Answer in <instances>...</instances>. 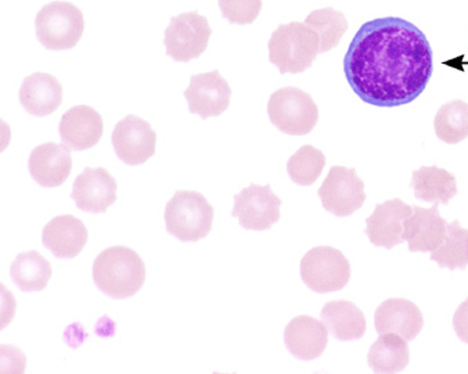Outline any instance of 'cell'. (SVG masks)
<instances>
[{
    "label": "cell",
    "instance_id": "1",
    "mask_svg": "<svg viewBox=\"0 0 468 374\" xmlns=\"http://www.w3.org/2000/svg\"><path fill=\"white\" fill-rule=\"evenodd\" d=\"M344 72L357 98L371 106L394 109L416 101L434 72L426 35L410 21L381 17L355 34Z\"/></svg>",
    "mask_w": 468,
    "mask_h": 374
},
{
    "label": "cell",
    "instance_id": "2",
    "mask_svg": "<svg viewBox=\"0 0 468 374\" xmlns=\"http://www.w3.org/2000/svg\"><path fill=\"white\" fill-rule=\"evenodd\" d=\"M93 280L104 294L115 300H125L144 287L146 265L134 250L125 246L110 247L96 257Z\"/></svg>",
    "mask_w": 468,
    "mask_h": 374
},
{
    "label": "cell",
    "instance_id": "3",
    "mask_svg": "<svg viewBox=\"0 0 468 374\" xmlns=\"http://www.w3.org/2000/svg\"><path fill=\"white\" fill-rule=\"evenodd\" d=\"M320 39L305 23L280 24L269 39V60L280 74H301L319 55Z\"/></svg>",
    "mask_w": 468,
    "mask_h": 374
},
{
    "label": "cell",
    "instance_id": "4",
    "mask_svg": "<svg viewBox=\"0 0 468 374\" xmlns=\"http://www.w3.org/2000/svg\"><path fill=\"white\" fill-rule=\"evenodd\" d=\"M214 215V207L206 196L195 190H177L166 203L164 218L169 235L185 243H196L211 233Z\"/></svg>",
    "mask_w": 468,
    "mask_h": 374
},
{
    "label": "cell",
    "instance_id": "5",
    "mask_svg": "<svg viewBox=\"0 0 468 374\" xmlns=\"http://www.w3.org/2000/svg\"><path fill=\"white\" fill-rule=\"evenodd\" d=\"M37 37L46 49H72L82 37L85 21L80 9L69 2L56 0L46 5L35 20Z\"/></svg>",
    "mask_w": 468,
    "mask_h": 374
},
{
    "label": "cell",
    "instance_id": "6",
    "mask_svg": "<svg viewBox=\"0 0 468 374\" xmlns=\"http://www.w3.org/2000/svg\"><path fill=\"white\" fill-rule=\"evenodd\" d=\"M268 114L279 131L292 136L311 134L319 121V109L312 96L294 86L271 93Z\"/></svg>",
    "mask_w": 468,
    "mask_h": 374
},
{
    "label": "cell",
    "instance_id": "7",
    "mask_svg": "<svg viewBox=\"0 0 468 374\" xmlns=\"http://www.w3.org/2000/svg\"><path fill=\"white\" fill-rule=\"evenodd\" d=\"M301 279L314 293L340 292L351 279V263L340 250L319 246L301 261Z\"/></svg>",
    "mask_w": 468,
    "mask_h": 374
},
{
    "label": "cell",
    "instance_id": "8",
    "mask_svg": "<svg viewBox=\"0 0 468 374\" xmlns=\"http://www.w3.org/2000/svg\"><path fill=\"white\" fill-rule=\"evenodd\" d=\"M211 35L208 20L197 12L175 16L165 29L166 56L179 63H189L206 52Z\"/></svg>",
    "mask_w": 468,
    "mask_h": 374
},
{
    "label": "cell",
    "instance_id": "9",
    "mask_svg": "<svg viewBox=\"0 0 468 374\" xmlns=\"http://www.w3.org/2000/svg\"><path fill=\"white\" fill-rule=\"evenodd\" d=\"M317 195L325 211L335 217H349L365 204V182L360 179L356 169L335 166L320 186Z\"/></svg>",
    "mask_w": 468,
    "mask_h": 374
},
{
    "label": "cell",
    "instance_id": "10",
    "mask_svg": "<svg viewBox=\"0 0 468 374\" xmlns=\"http://www.w3.org/2000/svg\"><path fill=\"white\" fill-rule=\"evenodd\" d=\"M282 200L274 195L271 185H250L234 196L231 217L238 218L240 226L247 230H269L279 222Z\"/></svg>",
    "mask_w": 468,
    "mask_h": 374
},
{
    "label": "cell",
    "instance_id": "11",
    "mask_svg": "<svg viewBox=\"0 0 468 374\" xmlns=\"http://www.w3.org/2000/svg\"><path fill=\"white\" fill-rule=\"evenodd\" d=\"M112 146L126 166H140L155 155L157 134L147 121L131 114L115 126Z\"/></svg>",
    "mask_w": 468,
    "mask_h": 374
},
{
    "label": "cell",
    "instance_id": "12",
    "mask_svg": "<svg viewBox=\"0 0 468 374\" xmlns=\"http://www.w3.org/2000/svg\"><path fill=\"white\" fill-rule=\"evenodd\" d=\"M185 98L192 114L200 115L203 120L219 117L230 106L231 88L218 69L204 74L193 75Z\"/></svg>",
    "mask_w": 468,
    "mask_h": 374
},
{
    "label": "cell",
    "instance_id": "13",
    "mask_svg": "<svg viewBox=\"0 0 468 374\" xmlns=\"http://www.w3.org/2000/svg\"><path fill=\"white\" fill-rule=\"evenodd\" d=\"M117 180L104 168L83 169L72 186L71 198L80 211L104 212L117 201Z\"/></svg>",
    "mask_w": 468,
    "mask_h": 374
},
{
    "label": "cell",
    "instance_id": "14",
    "mask_svg": "<svg viewBox=\"0 0 468 374\" xmlns=\"http://www.w3.org/2000/svg\"><path fill=\"white\" fill-rule=\"evenodd\" d=\"M413 214V207L399 198L378 204L366 219L365 233L371 244L391 250L402 243L403 223Z\"/></svg>",
    "mask_w": 468,
    "mask_h": 374
},
{
    "label": "cell",
    "instance_id": "15",
    "mask_svg": "<svg viewBox=\"0 0 468 374\" xmlns=\"http://www.w3.org/2000/svg\"><path fill=\"white\" fill-rule=\"evenodd\" d=\"M448 222L441 217L438 203L431 208L414 206L413 214L403 223L402 240L411 252H434L443 243Z\"/></svg>",
    "mask_w": 468,
    "mask_h": 374
},
{
    "label": "cell",
    "instance_id": "16",
    "mask_svg": "<svg viewBox=\"0 0 468 374\" xmlns=\"http://www.w3.org/2000/svg\"><path fill=\"white\" fill-rule=\"evenodd\" d=\"M103 118L89 106L69 109L60 121V136L63 146L69 152L91 149L103 136Z\"/></svg>",
    "mask_w": 468,
    "mask_h": 374
},
{
    "label": "cell",
    "instance_id": "17",
    "mask_svg": "<svg viewBox=\"0 0 468 374\" xmlns=\"http://www.w3.org/2000/svg\"><path fill=\"white\" fill-rule=\"evenodd\" d=\"M374 326L378 335L397 333L406 341H411L423 330L424 317L411 301L391 298L378 306L374 315Z\"/></svg>",
    "mask_w": 468,
    "mask_h": 374
},
{
    "label": "cell",
    "instance_id": "18",
    "mask_svg": "<svg viewBox=\"0 0 468 374\" xmlns=\"http://www.w3.org/2000/svg\"><path fill=\"white\" fill-rule=\"evenodd\" d=\"M28 168L32 179L43 187H58L71 174V153L53 142L39 144L29 155Z\"/></svg>",
    "mask_w": 468,
    "mask_h": 374
},
{
    "label": "cell",
    "instance_id": "19",
    "mask_svg": "<svg viewBox=\"0 0 468 374\" xmlns=\"http://www.w3.org/2000/svg\"><path fill=\"white\" fill-rule=\"evenodd\" d=\"M284 343L298 359L314 360L325 351L329 344V329L324 322L301 315L287 325Z\"/></svg>",
    "mask_w": 468,
    "mask_h": 374
},
{
    "label": "cell",
    "instance_id": "20",
    "mask_svg": "<svg viewBox=\"0 0 468 374\" xmlns=\"http://www.w3.org/2000/svg\"><path fill=\"white\" fill-rule=\"evenodd\" d=\"M88 229L82 220L72 215L53 218L43 228L42 241L58 258L78 257L88 243Z\"/></svg>",
    "mask_w": 468,
    "mask_h": 374
},
{
    "label": "cell",
    "instance_id": "21",
    "mask_svg": "<svg viewBox=\"0 0 468 374\" xmlns=\"http://www.w3.org/2000/svg\"><path fill=\"white\" fill-rule=\"evenodd\" d=\"M63 102V86L53 75L37 72L23 80L20 88L21 106L29 114L46 117L53 114Z\"/></svg>",
    "mask_w": 468,
    "mask_h": 374
},
{
    "label": "cell",
    "instance_id": "22",
    "mask_svg": "<svg viewBox=\"0 0 468 374\" xmlns=\"http://www.w3.org/2000/svg\"><path fill=\"white\" fill-rule=\"evenodd\" d=\"M322 319L338 341L359 340L365 336V314L351 301L335 300L324 304Z\"/></svg>",
    "mask_w": 468,
    "mask_h": 374
},
{
    "label": "cell",
    "instance_id": "23",
    "mask_svg": "<svg viewBox=\"0 0 468 374\" xmlns=\"http://www.w3.org/2000/svg\"><path fill=\"white\" fill-rule=\"evenodd\" d=\"M417 200L449 204L457 195L456 176L440 166H421L413 172L410 183Z\"/></svg>",
    "mask_w": 468,
    "mask_h": 374
},
{
    "label": "cell",
    "instance_id": "24",
    "mask_svg": "<svg viewBox=\"0 0 468 374\" xmlns=\"http://www.w3.org/2000/svg\"><path fill=\"white\" fill-rule=\"evenodd\" d=\"M410 360L408 343L397 333H384L368 351L367 362L376 373H398Z\"/></svg>",
    "mask_w": 468,
    "mask_h": 374
},
{
    "label": "cell",
    "instance_id": "25",
    "mask_svg": "<svg viewBox=\"0 0 468 374\" xmlns=\"http://www.w3.org/2000/svg\"><path fill=\"white\" fill-rule=\"evenodd\" d=\"M10 276L16 286L23 292H42L52 277V266L37 251L21 252L12 263Z\"/></svg>",
    "mask_w": 468,
    "mask_h": 374
},
{
    "label": "cell",
    "instance_id": "26",
    "mask_svg": "<svg viewBox=\"0 0 468 374\" xmlns=\"http://www.w3.org/2000/svg\"><path fill=\"white\" fill-rule=\"evenodd\" d=\"M305 24L319 35V53L335 49L348 31V20L346 16L333 7L314 10L306 17Z\"/></svg>",
    "mask_w": 468,
    "mask_h": 374
},
{
    "label": "cell",
    "instance_id": "27",
    "mask_svg": "<svg viewBox=\"0 0 468 374\" xmlns=\"http://www.w3.org/2000/svg\"><path fill=\"white\" fill-rule=\"evenodd\" d=\"M438 139L448 144H457L468 137V103L452 101L438 110L434 120Z\"/></svg>",
    "mask_w": 468,
    "mask_h": 374
},
{
    "label": "cell",
    "instance_id": "28",
    "mask_svg": "<svg viewBox=\"0 0 468 374\" xmlns=\"http://www.w3.org/2000/svg\"><path fill=\"white\" fill-rule=\"evenodd\" d=\"M431 260L441 268L465 269L468 266V229L462 228L459 220L448 225L443 243L432 252Z\"/></svg>",
    "mask_w": 468,
    "mask_h": 374
},
{
    "label": "cell",
    "instance_id": "29",
    "mask_svg": "<svg viewBox=\"0 0 468 374\" xmlns=\"http://www.w3.org/2000/svg\"><path fill=\"white\" fill-rule=\"evenodd\" d=\"M325 166V155L322 150L306 144L287 161V172L292 182L300 186H311L319 179Z\"/></svg>",
    "mask_w": 468,
    "mask_h": 374
},
{
    "label": "cell",
    "instance_id": "30",
    "mask_svg": "<svg viewBox=\"0 0 468 374\" xmlns=\"http://www.w3.org/2000/svg\"><path fill=\"white\" fill-rule=\"evenodd\" d=\"M219 9L229 23L246 26L257 20L262 10V0H219Z\"/></svg>",
    "mask_w": 468,
    "mask_h": 374
},
{
    "label": "cell",
    "instance_id": "31",
    "mask_svg": "<svg viewBox=\"0 0 468 374\" xmlns=\"http://www.w3.org/2000/svg\"><path fill=\"white\" fill-rule=\"evenodd\" d=\"M453 329L463 343L468 344V298L460 304L453 316Z\"/></svg>",
    "mask_w": 468,
    "mask_h": 374
}]
</instances>
